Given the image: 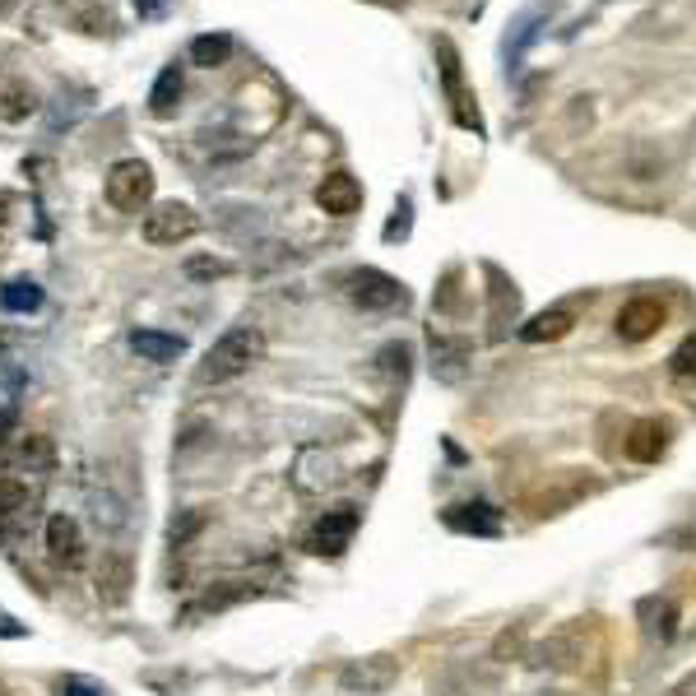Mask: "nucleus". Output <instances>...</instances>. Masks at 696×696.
Returning <instances> with one entry per match:
<instances>
[{
    "label": "nucleus",
    "instance_id": "nucleus-1",
    "mask_svg": "<svg viewBox=\"0 0 696 696\" xmlns=\"http://www.w3.org/2000/svg\"><path fill=\"white\" fill-rule=\"evenodd\" d=\"M260 353H265V335L256 325H233L223 339H214V348L200 358L196 381L200 386H223V381H237L241 372H251Z\"/></svg>",
    "mask_w": 696,
    "mask_h": 696
},
{
    "label": "nucleus",
    "instance_id": "nucleus-2",
    "mask_svg": "<svg viewBox=\"0 0 696 696\" xmlns=\"http://www.w3.org/2000/svg\"><path fill=\"white\" fill-rule=\"evenodd\" d=\"M102 190H108V204L116 209V214H139L153 196V167L139 163V159H121V163L108 167Z\"/></svg>",
    "mask_w": 696,
    "mask_h": 696
},
{
    "label": "nucleus",
    "instance_id": "nucleus-3",
    "mask_svg": "<svg viewBox=\"0 0 696 696\" xmlns=\"http://www.w3.org/2000/svg\"><path fill=\"white\" fill-rule=\"evenodd\" d=\"M200 233V214L182 200H163L145 214V241L149 247H182Z\"/></svg>",
    "mask_w": 696,
    "mask_h": 696
},
{
    "label": "nucleus",
    "instance_id": "nucleus-4",
    "mask_svg": "<svg viewBox=\"0 0 696 696\" xmlns=\"http://www.w3.org/2000/svg\"><path fill=\"white\" fill-rule=\"evenodd\" d=\"M399 683V659L395 655H368V659H348L339 669V687L353 696H381Z\"/></svg>",
    "mask_w": 696,
    "mask_h": 696
},
{
    "label": "nucleus",
    "instance_id": "nucleus-5",
    "mask_svg": "<svg viewBox=\"0 0 696 696\" xmlns=\"http://www.w3.org/2000/svg\"><path fill=\"white\" fill-rule=\"evenodd\" d=\"M344 293L348 302L362 307V311H395L405 307V288H399V278L381 274V270H353L344 278Z\"/></svg>",
    "mask_w": 696,
    "mask_h": 696
},
{
    "label": "nucleus",
    "instance_id": "nucleus-6",
    "mask_svg": "<svg viewBox=\"0 0 696 696\" xmlns=\"http://www.w3.org/2000/svg\"><path fill=\"white\" fill-rule=\"evenodd\" d=\"M358 525H362V511H358V507H335V511H325L316 525H311V534H307V552H316V557H339L348 544H353Z\"/></svg>",
    "mask_w": 696,
    "mask_h": 696
},
{
    "label": "nucleus",
    "instance_id": "nucleus-7",
    "mask_svg": "<svg viewBox=\"0 0 696 696\" xmlns=\"http://www.w3.org/2000/svg\"><path fill=\"white\" fill-rule=\"evenodd\" d=\"M664 321H669V311H664V302H659V298H632V302H622L613 330H618V339L641 344V339L659 335V330H664Z\"/></svg>",
    "mask_w": 696,
    "mask_h": 696
},
{
    "label": "nucleus",
    "instance_id": "nucleus-8",
    "mask_svg": "<svg viewBox=\"0 0 696 696\" xmlns=\"http://www.w3.org/2000/svg\"><path fill=\"white\" fill-rule=\"evenodd\" d=\"M42 538H47V557L57 567H65V571H79L84 567V534H79V525L70 515H51Z\"/></svg>",
    "mask_w": 696,
    "mask_h": 696
},
{
    "label": "nucleus",
    "instance_id": "nucleus-9",
    "mask_svg": "<svg viewBox=\"0 0 696 696\" xmlns=\"http://www.w3.org/2000/svg\"><path fill=\"white\" fill-rule=\"evenodd\" d=\"M316 204L325 209V214H335V219H348V214H358L362 209V186L353 172H330V177L316 186Z\"/></svg>",
    "mask_w": 696,
    "mask_h": 696
},
{
    "label": "nucleus",
    "instance_id": "nucleus-10",
    "mask_svg": "<svg viewBox=\"0 0 696 696\" xmlns=\"http://www.w3.org/2000/svg\"><path fill=\"white\" fill-rule=\"evenodd\" d=\"M130 585H135V571H130V557L126 552H108L98 567V599L108 608H121L130 599Z\"/></svg>",
    "mask_w": 696,
    "mask_h": 696
},
{
    "label": "nucleus",
    "instance_id": "nucleus-11",
    "mask_svg": "<svg viewBox=\"0 0 696 696\" xmlns=\"http://www.w3.org/2000/svg\"><path fill=\"white\" fill-rule=\"evenodd\" d=\"M622 446H626V460L655 464L669 450V427L659 423V418H641V423H632V432H626Z\"/></svg>",
    "mask_w": 696,
    "mask_h": 696
},
{
    "label": "nucleus",
    "instance_id": "nucleus-12",
    "mask_svg": "<svg viewBox=\"0 0 696 696\" xmlns=\"http://www.w3.org/2000/svg\"><path fill=\"white\" fill-rule=\"evenodd\" d=\"M571 325H576V311L571 307H548V311H538V316H530L525 325H520V339L525 344H552V339H567Z\"/></svg>",
    "mask_w": 696,
    "mask_h": 696
},
{
    "label": "nucleus",
    "instance_id": "nucleus-13",
    "mask_svg": "<svg viewBox=\"0 0 696 696\" xmlns=\"http://www.w3.org/2000/svg\"><path fill=\"white\" fill-rule=\"evenodd\" d=\"M446 525L460 530V534H497L501 520H497V511L487 507V501H464V507L446 511Z\"/></svg>",
    "mask_w": 696,
    "mask_h": 696
},
{
    "label": "nucleus",
    "instance_id": "nucleus-14",
    "mask_svg": "<svg viewBox=\"0 0 696 696\" xmlns=\"http://www.w3.org/2000/svg\"><path fill=\"white\" fill-rule=\"evenodd\" d=\"M33 112H38V94H33L24 79L0 84V121H5V126H24Z\"/></svg>",
    "mask_w": 696,
    "mask_h": 696
},
{
    "label": "nucleus",
    "instance_id": "nucleus-15",
    "mask_svg": "<svg viewBox=\"0 0 696 696\" xmlns=\"http://www.w3.org/2000/svg\"><path fill=\"white\" fill-rule=\"evenodd\" d=\"M130 348H135L139 358H149V362H172V358L186 353V339H177V335H159V330H135V335H130Z\"/></svg>",
    "mask_w": 696,
    "mask_h": 696
},
{
    "label": "nucleus",
    "instance_id": "nucleus-16",
    "mask_svg": "<svg viewBox=\"0 0 696 696\" xmlns=\"http://www.w3.org/2000/svg\"><path fill=\"white\" fill-rule=\"evenodd\" d=\"M177 102H182V65H167L159 79H153V89H149V112L153 116H172L177 112Z\"/></svg>",
    "mask_w": 696,
    "mask_h": 696
},
{
    "label": "nucleus",
    "instance_id": "nucleus-17",
    "mask_svg": "<svg viewBox=\"0 0 696 696\" xmlns=\"http://www.w3.org/2000/svg\"><path fill=\"white\" fill-rule=\"evenodd\" d=\"M0 307L14 311V316H28V311L42 307V288L33 284V278H10V284L0 288Z\"/></svg>",
    "mask_w": 696,
    "mask_h": 696
},
{
    "label": "nucleus",
    "instance_id": "nucleus-18",
    "mask_svg": "<svg viewBox=\"0 0 696 696\" xmlns=\"http://www.w3.org/2000/svg\"><path fill=\"white\" fill-rule=\"evenodd\" d=\"M228 57H233V38H228V33H204V38L190 42V61L204 65V70L223 65Z\"/></svg>",
    "mask_w": 696,
    "mask_h": 696
},
{
    "label": "nucleus",
    "instance_id": "nucleus-19",
    "mask_svg": "<svg viewBox=\"0 0 696 696\" xmlns=\"http://www.w3.org/2000/svg\"><path fill=\"white\" fill-rule=\"evenodd\" d=\"M669 372L678 381H696V335H687L683 344L673 348V358H669Z\"/></svg>",
    "mask_w": 696,
    "mask_h": 696
},
{
    "label": "nucleus",
    "instance_id": "nucleus-20",
    "mask_svg": "<svg viewBox=\"0 0 696 696\" xmlns=\"http://www.w3.org/2000/svg\"><path fill=\"white\" fill-rule=\"evenodd\" d=\"M24 507H28V487L20 478L0 474V515H14V511H24Z\"/></svg>",
    "mask_w": 696,
    "mask_h": 696
},
{
    "label": "nucleus",
    "instance_id": "nucleus-21",
    "mask_svg": "<svg viewBox=\"0 0 696 696\" xmlns=\"http://www.w3.org/2000/svg\"><path fill=\"white\" fill-rule=\"evenodd\" d=\"M650 632L659 641H673V632H678V604L673 599H664V604L655 608V626H650Z\"/></svg>",
    "mask_w": 696,
    "mask_h": 696
},
{
    "label": "nucleus",
    "instance_id": "nucleus-22",
    "mask_svg": "<svg viewBox=\"0 0 696 696\" xmlns=\"http://www.w3.org/2000/svg\"><path fill=\"white\" fill-rule=\"evenodd\" d=\"M24 460H28V464H38V469H47V460H51V446H47L42 437H28V446H24Z\"/></svg>",
    "mask_w": 696,
    "mask_h": 696
},
{
    "label": "nucleus",
    "instance_id": "nucleus-23",
    "mask_svg": "<svg viewBox=\"0 0 696 696\" xmlns=\"http://www.w3.org/2000/svg\"><path fill=\"white\" fill-rule=\"evenodd\" d=\"M228 265H219V260H190V274H223Z\"/></svg>",
    "mask_w": 696,
    "mask_h": 696
},
{
    "label": "nucleus",
    "instance_id": "nucleus-24",
    "mask_svg": "<svg viewBox=\"0 0 696 696\" xmlns=\"http://www.w3.org/2000/svg\"><path fill=\"white\" fill-rule=\"evenodd\" d=\"M135 5H139V14H145V20H153V14L167 10V0H135Z\"/></svg>",
    "mask_w": 696,
    "mask_h": 696
},
{
    "label": "nucleus",
    "instance_id": "nucleus-25",
    "mask_svg": "<svg viewBox=\"0 0 696 696\" xmlns=\"http://www.w3.org/2000/svg\"><path fill=\"white\" fill-rule=\"evenodd\" d=\"M10 432H14V413H10V409H0V446H5Z\"/></svg>",
    "mask_w": 696,
    "mask_h": 696
},
{
    "label": "nucleus",
    "instance_id": "nucleus-26",
    "mask_svg": "<svg viewBox=\"0 0 696 696\" xmlns=\"http://www.w3.org/2000/svg\"><path fill=\"white\" fill-rule=\"evenodd\" d=\"M65 696H98V692H89L84 683H70V687H65Z\"/></svg>",
    "mask_w": 696,
    "mask_h": 696
},
{
    "label": "nucleus",
    "instance_id": "nucleus-27",
    "mask_svg": "<svg viewBox=\"0 0 696 696\" xmlns=\"http://www.w3.org/2000/svg\"><path fill=\"white\" fill-rule=\"evenodd\" d=\"M0 241H5V204H0Z\"/></svg>",
    "mask_w": 696,
    "mask_h": 696
},
{
    "label": "nucleus",
    "instance_id": "nucleus-28",
    "mask_svg": "<svg viewBox=\"0 0 696 696\" xmlns=\"http://www.w3.org/2000/svg\"><path fill=\"white\" fill-rule=\"evenodd\" d=\"M0 696H10V687H5V683H0Z\"/></svg>",
    "mask_w": 696,
    "mask_h": 696
}]
</instances>
